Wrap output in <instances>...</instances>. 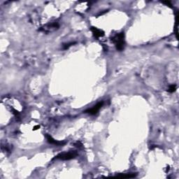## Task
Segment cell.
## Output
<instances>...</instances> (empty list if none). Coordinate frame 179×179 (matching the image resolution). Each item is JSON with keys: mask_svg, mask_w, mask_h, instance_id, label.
Wrapping results in <instances>:
<instances>
[{"mask_svg": "<svg viewBox=\"0 0 179 179\" xmlns=\"http://www.w3.org/2000/svg\"><path fill=\"white\" fill-rule=\"evenodd\" d=\"M125 34L123 32L117 34L116 36L112 38V41L115 43L116 49L119 51H121L124 49L125 46Z\"/></svg>", "mask_w": 179, "mask_h": 179, "instance_id": "1", "label": "cell"}, {"mask_svg": "<svg viewBox=\"0 0 179 179\" xmlns=\"http://www.w3.org/2000/svg\"><path fill=\"white\" fill-rule=\"evenodd\" d=\"M78 155V153L76 151H72V152H68V153H59V155H57L55 157V159H62V160H69V159H72L77 157Z\"/></svg>", "mask_w": 179, "mask_h": 179, "instance_id": "2", "label": "cell"}, {"mask_svg": "<svg viewBox=\"0 0 179 179\" xmlns=\"http://www.w3.org/2000/svg\"><path fill=\"white\" fill-rule=\"evenodd\" d=\"M103 104H104V102H103V101L99 102L98 104H97L96 105L93 106L92 109H88V110L85 111V113H89L90 115H95V114L97 113V112L99 111V109L102 107Z\"/></svg>", "mask_w": 179, "mask_h": 179, "instance_id": "3", "label": "cell"}, {"mask_svg": "<svg viewBox=\"0 0 179 179\" xmlns=\"http://www.w3.org/2000/svg\"><path fill=\"white\" fill-rule=\"evenodd\" d=\"M46 139H47V141L51 144H53V145H55V146H63L66 143L65 141H56L55 139L53 138L51 135L49 134H46Z\"/></svg>", "mask_w": 179, "mask_h": 179, "instance_id": "4", "label": "cell"}, {"mask_svg": "<svg viewBox=\"0 0 179 179\" xmlns=\"http://www.w3.org/2000/svg\"><path fill=\"white\" fill-rule=\"evenodd\" d=\"M58 27H59V25H58V23H57V22H53V23L48 24V25H46V26L43 27V30L44 32H50L55 31V30H57Z\"/></svg>", "mask_w": 179, "mask_h": 179, "instance_id": "5", "label": "cell"}, {"mask_svg": "<svg viewBox=\"0 0 179 179\" xmlns=\"http://www.w3.org/2000/svg\"><path fill=\"white\" fill-rule=\"evenodd\" d=\"M91 31L92 32H93L94 36L96 37V38H100V37L103 36L104 35V32H103L101 30H99V29L97 28V27H92Z\"/></svg>", "mask_w": 179, "mask_h": 179, "instance_id": "6", "label": "cell"}, {"mask_svg": "<svg viewBox=\"0 0 179 179\" xmlns=\"http://www.w3.org/2000/svg\"><path fill=\"white\" fill-rule=\"evenodd\" d=\"M136 174H121V175H118L116 177L117 178H134L136 177Z\"/></svg>", "mask_w": 179, "mask_h": 179, "instance_id": "7", "label": "cell"}, {"mask_svg": "<svg viewBox=\"0 0 179 179\" xmlns=\"http://www.w3.org/2000/svg\"><path fill=\"white\" fill-rule=\"evenodd\" d=\"M176 85H172L169 86L168 92H169V93H174V92L176 91Z\"/></svg>", "mask_w": 179, "mask_h": 179, "instance_id": "8", "label": "cell"}, {"mask_svg": "<svg viewBox=\"0 0 179 179\" xmlns=\"http://www.w3.org/2000/svg\"><path fill=\"white\" fill-rule=\"evenodd\" d=\"M162 2L163 3V4H165L166 5H167V6H172V4H171L170 1H162Z\"/></svg>", "mask_w": 179, "mask_h": 179, "instance_id": "9", "label": "cell"}, {"mask_svg": "<svg viewBox=\"0 0 179 179\" xmlns=\"http://www.w3.org/2000/svg\"><path fill=\"white\" fill-rule=\"evenodd\" d=\"M37 128H39V125H36V126H35L34 127V130H37Z\"/></svg>", "mask_w": 179, "mask_h": 179, "instance_id": "10", "label": "cell"}]
</instances>
